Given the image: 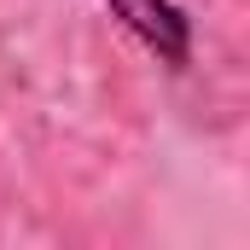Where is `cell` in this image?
I'll list each match as a JSON object with an SVG mask.
<instances>
[{
	"label": "cell",
	"instance_id": "1",
	"mask_svg": "<svg viewBox=\"0 0 250 250\" xmlns=\"http://www.w3.org/2000/svg\"><path fill=\"white\" fill-rule=\"evenodd\" d=\"M111 12L169 64H187V18L169 0H111Z\"/></svg>",
	"mask_w": 250,
	"mask_h": 250
}]
</instances>
